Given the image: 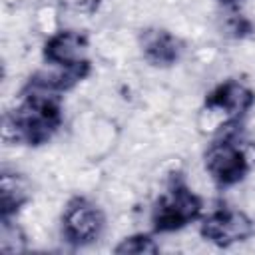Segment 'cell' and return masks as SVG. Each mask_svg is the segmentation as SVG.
I'll use <instances>...</instances> for the list:
<instances>
[{"mask_svg": "<svg viewBox=\"0 0 255 255\" xmlns=\"http://www.w3.org/2000/svg\"><path fill=\"white\" fill-rule=\"evenodd\" d=\"M30 201V183L22 173L2 171L0 175V219H14V215Z\"/></svg>", "mask_w": 255, "mask_h": 255, "instance_id": "9c48e42d", "label": "cell"}, {"mask_svg": "<svg viewBox=\"0 0 255 255\" xmlns=\"http://www.w3.org/2000/svg\"><path fill=\"white\" fill-rule=\"evenodd\" d=\"M199 221L201 237L217 247H231L235 243H243L255 233L253 219L245 211L227 205L209 209L199 217Z\"/></svg>", "mask_w": 255, "mask_h": 255, "instance_id": "8992f818", "label": "cell"}, {"mask_svg": "<svg viewBox=\"0 0 255 255\" xmlns=\"http://www.w3.org/2000/svg\"><path fill=\"white\" fill-rule=\"evenodd\" d=\"M139 50L147 64L155 68H169L181 60L185 44L169 30L145 28L139 34Z\"/></svg>", "mask_w": 255, "mask_h": 255, "instance_id": "ba28073f", "label": "cell"}, {"mask_svg": "<svg viewBox=\"0 0 255 255\" xmlns=\"http://www.w3.org/2000/svg\"><path fill=\"white\" fill-rule=\"evenodd\" d=\"M88 36L80 30H58L44 42L42 54L48 66L60 68H84L92 66L88 58Z\"/></svg>", "mask_w": 255, "mask_h": 255, "instance_id": "52a82bcc", "label": "cell"}, {"mask_svg": "<svg viewBox=\"0 0 255 255\" xmlns=\"http://www.w3.org/2000/svg\"><path fill=\"white\" fill-rule=\"evenodd\" d=\"M62 237L72 247H86L98 241L106 227V215L88 197H72L62 213Z\"/></svg>", "mask_w": 255, "mask_h": 255, "instance_id": "277c9868", "label": "cell"}, {"mask_svg": "<svg viewBox=\"0 0 255 255\" xmlns=\"http://www.w3.org/2000/svg\"><path fill=\"white\" fill-rule=\"evenodd\" d=\"M203 163H205L209 177L219 187L237 185L249 173L247 153L231 133L221 135L207 145Z\"/></svg>", "mask_w": 255, "mask_h": 255, "instance_id": "5b68a950", "label": "cell"}, {"mask_svg": "<svg viewBox=\"0 0 255 255\" xmlns=\"http://www.w3.org/2000/svg\"><path fill=\"white\" fill-rule=\"evenodd\" d=\"M62 122V92L34 74L22 88L20 104L4 114L2 137L4 141L38 147L54 137Z\"/></svg>", "mask_w": 255, "mask_h": 255, "instance_id": "6da1fadb", "label": "cell"}, {"mask_svg": "<svg viewBox=\"0 0 255 255\" xmlns=\"http://www.w3.org/2000/svg\"><path fill=\"white\" fill-rule=\"evenodd\" d=\"M203 215V199L185 183L181 173H175L151 207V227L155 233L179 231Z\"/></svg>", "mask_w": 255, "mask_h": 255, "instance_id": "7a4b0ae2", "label": "cell"}, {"mask_svg": "<svg viewBox=\"0 0 255 255\" xmlns=\"http://www.w3.org/2000/svg\"><path fill=\"white\" fill-rule=\"evenodd\" d=\"M253 104L255 92L249 86L239 80H225L207 94L199 114V128L207 133L237 128Z\"/></svg>", "mask_w": 255, "mask_h": 255, "instance_id": "3957f363", "label": "cell"}, {"mask_svg": "<svg viewBox=\"0 0 255 255\" xmlns=\"http://www.w3.org/2000/svg\"><path fill=\"white\" fill-rule=\"evenodd\" d=\"M223 4H227V6H233V4H239L241 0H221Z\"/></svg>", "mask_w": 255, "mask_h": 255, "instance_id": "7c38bea8", "label": "cell"}, {"mask_svg": "<svg viewBox=\"0 0 255 255\" xmlns=\"http://www.w3.org/2000/svg\"><path fill=\"white\" fill-rule=\"evenodd\" d=\"M157 251H159V245L147 233H135V235L124 237L114 247V253H118V255H147V253L151 255Z\"/></svg>", "mask_w": 255, "mask_h": 255, "instance_id": "30bf717a", "label": "cell"}, {"mask_svg": "<svg viewBox=\"0 0 255 255\" xmlns=\"http://www.w3.org/2000/svg\"><path fill=\"white\" fill-rule=\"evenodd\" d=\"M26 249V235L14 223V219H0V251L20 253Z\"/></svg>", "mask_w": 255, "mask_h": 255, "instance_id": "8fae6325", "label": "cell"}]
</instances>
